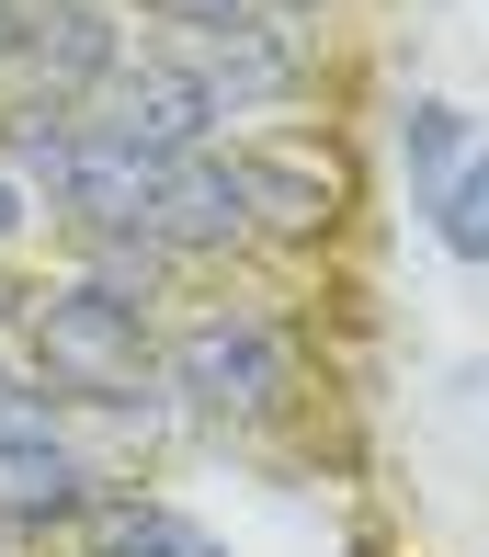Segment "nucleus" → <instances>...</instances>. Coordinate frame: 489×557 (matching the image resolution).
Here are the masks:
<instances>
[{"label": "nucleus", "mask_w": 489, "mask_h": 557, "mask_svg": "<svg viewBox=\"0 0 489 557\" xmlns=\"http://www.w3.org/2000/svg\"><path fill=\"white\" fill-rule=\"evenodd\" d=\"M0 58L46 91V114H91L102 81L125 69V35L102 23V0H69V12H12V46Z\"/></svg>", "instance_id": "39448f33"}, {"label": "nucleus", "mask_w": 489, "mask_h": 557, "mask_svg": "<svg viewBox=\"0 0 489 557\" xmlns=\"http://www.w3.org/2000/svg\"><path fill=\"white\" fill-rule=\"evenodd\" d=\"M91 546H102V557H228L217 523H194L183 500H160V490H102Z\"/></svg>", "instance_id": "6e6552de"}, {"label": "nucleus", "mask_w": 489, "mask_h": 557, "mask_svg": "<svg viewBox=\"0 0 489 557\" xmlns=\"http://www.w3.org/2000/svg\"><path fill=\"white\" fill-rule=\"evenodd\" d=\"M23 398H35V387H23V364H12V352H0V421H12Z\"/></svg>", "instance_id": "4468645a"}, {"label": "nucleus", "mask_w": 489, "mask_h": 557, "mask_svg": "<svg viewBox=\"0 0 489 557\" xmlns=\"http://www.w3.org/2000/svg\"><path fill=\"white\" fill-rule=\"evenodd\" d=\"M399 160H409V194L432 206V194L467 171V114H455L444 91H409V103H399Z\"/></svg>", "instance_id": "1a4fd4ad"}, {"label": "nucleus", "mask_w": 489, "mask_h": 557, "mask_svg": "<svg viewBox=\"0 0 489 557\" xmlns=\"http://www.w3.org/2000/svg\"><path fill=\"white\" fill-rule=\"evenodd\" d=\"M0 46H12V0H0Z\"/></svg>", "instance_id": "f3484780"}, {"label": "nucleus", "mask_w": 489, "mask_h": 557, "mask_svg": "<svg viewBox=\"0 0 489 557\" xmlns=\"http://www.w3.org/2000/svg\"><path fill=\"white\" fill-rule=\"evenodd\" d=\"M148 23H183L194 46H228V35H262V0H137Z\"/></svg>", "instance_id": "f8f14e48"}, {"label": "nucleus", "mask_w": 489, "mask_h": 557, "mask_svg": "<svg viewBox=\"0 0 489 557\" xmlns=\"http://www.w3.org/2000/svg\"><path fill=\"white\" fill-rule=\"evenodd\" d=\"M81 125H91V137H114L125 160L171 171V160H194V148L217 137V91H205V69H194V58H125Z\"/></svg>", "instance_id": "7ed1b4c3"}, {"label": "nucleus", "mask_w": 489, "mask_h": 557, "mask_svg": "<svg viewBox=\"0 0 489 557\" xmlns=\"http://www.w3.org/2000/svg\"><path fill=\"white\" fill-rule=\"evenodd\" d=\"M160 398H183V410L217 421V433H262V421H285V398H296V342L273 331V319H250V308H205L160 352Z\"/></svg>", "instance_id": "f03ea898"}, {"label": "nucleus", "mask_w": 489, "mask_h": 557, "mask_svg": "<svg viewBox=\"0 0 489 557\" xmlns=\"http://www.w3.org/2000/svg\"><path fill=\"white\" fill-rule=\"evenodd\" d=\"M421 216H432V239H444L467 273H489V148H467V171H455Z\"/></svg>", "instance_id": "9b49d317"}, {"label": "nucleus", "mask_w": 489, "mask_h": 557, "mask_svg": "<svg viewBox=\"0 0 489 557\" xmlns=\"http://www.w3.org/2000/svg\"><path fill=\"white\" fill-rule=\"evenodd\" d=\"M23 352H35L46 398H81V410H148L160 398V342H148V308L91 273H58L23 308Z\"/></svg>", "instance_id": "f257e3e1"}, {"label": "nucleus", "mask_w": 489, "mask_h": 557, "mask_svg": "<svg viewBox=\"0 0 489 557\" xmlns=\"http://www.w3.org/2000/svg\"><path fill=\"white\" fill-rule=\"evenodd\" d=\"M12 12H69V0H12Z\"/></svg>", "instance_id": "dca6fc26"}, {"label": "nucleus", "mask_w": 489, "mask_h": 557, "mask_svg": "<svg viewBox=\"0 0 489 557\" xmlns=\"http://www.w3.org/2000/svg\"><path fill=\"white\" fill-rule=\"evenodd\" d=\"M23 227H35V206H23V183H12V171H0V250H12Z\"/></svg>", "instance_id": "ddd939ff"}, {"label": "nucleus", "mask_w": 489, "mask_h": 557, "mask_svg": "<svg viewBox=\"0 0 489 557\" xmlns=\"http://www.w3.org/2000/svg\"><path fill=\"white\" fill-rule=\"evenodd\" d=\"M296 12H319V0H262V23H296Z\"/></svg>", "instance_id": "2eb2a0df"}, {"label": "nucleus", "mask_w": 489, "mask_h": 557, "mask_svg": "<svg viewBox=\"0 0 489 557\" xmlns=\"http://www.w3.org/2000/svg\"><path fill=\"white\" fill-rule=\"evenodd\" d=\"M91 512H102V467L46 398H23L0 421V523L12 535H58V523H91Z\"/></svg>", "instance_id": "20e7f679"}, {"label": "nucleus", "mask_w": 489, "mask_h": 557, "mask_svg": "<svg viewBox=\"0 0 489 557\" xmlns=\"http://www.w3.org/2000/svg\"><path fill=\"white\" fill-rule=\"evenodd\" d=\"M228 171H240V206L250 227H330L342 216V171L319 160V148H228Z\"/></svg>", "instance_id": "0eeeda50"}, {"label": "nucleus", "mask_w": 489, "mask_h": 557, "mask_svg": "<svg viewBox=\"0 0 489 557\" xmlns=\"http://www.w3.org/2000/svg\"><path fill=\"white\" fill-rule=\"evenodd\" d=\"M148 239L183 262V250H228L250 239V206H240V171L217 160V148H194V160L160 171V206H148Z\"/></svg>", "instance_id": "423d86ee"}, {"label": "nucleus", "mask_w": 489, "mask_h": 557, "mask_svg": "<svg viewBox=\"0 0 489 557\" xmlns=\"http://www.w3.org/2000/svg\"><path fill=\"white\" fill-rule=\"evenodd\" d=\"M194 69H205V91H217V114H250V103H273V91L296 81L285 46H273V23L262 35H228V46H194Z\"/></svg>", "instance_id": "9d476101"}]
</instances>
